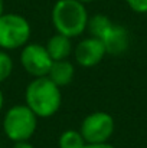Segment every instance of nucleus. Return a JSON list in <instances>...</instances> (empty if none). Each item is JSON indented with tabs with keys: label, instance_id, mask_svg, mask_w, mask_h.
I'll return each mask as SVG.
<instances>
[{
	"label": "nucleus",
	"instance_id": "obj_1",
	"mask_svg": "<svg viewBox=\"0 0 147 148\" xmlns=\"http://www.w3.org/2000/svg\"><path fill=\"white\" fill-rule=\"evenodd\" d=\"M25 103L38 118H50L62 105L61 88L48 76L33 78L26 86Z\"/></svg>",
	"mask_w": 147,
	"mask_h": 148
},
{
	"label": "nucleus",
	"instance_id": "obj_2",
	"mask_svg": "<svg viewBox=\"0 0 147 148\" xmlns=\"http://www.w3.org/2000/svg\"><path fill=\"white\" fill-rule=\"evenodd\" d=\"M88 19L90 14L85 4L78 0H56L50 12V20L55 32L71 39L87 32Z\"/></svg>",
	"mask_w": 147,
	"mask_h": 148
},
{
	"label": "nucleus",
	"instance_id": "obj_3",
	"mask_svg": "<svg viewBox=\"0 0 147 148\" xmlns=\"http://www.w3.org/2000/svg\"><path fill=\"white\" fill-rule=\"evenodd\" d=\"M1 127L7 140L13 143L29 141L38 130V116L26 103H17L4 112Z\"/></svg>",
	"mask_w": 147,
	"mask_h": 148
},
{
	"label": "nucleus",
	"instance_id": "obj_4",
	"mask_svg": "<svg viewBox=\"0 0 147 148\" xmlns=\"http://www.w3.org/2000/svg\"><path fill=\"white\" fill-rule=\"evenodd\" d=\"M32 27L29 20L19 13H3L0 16V49H22L29 43Z\"/></svg>",
	"mask_w": 147,
	"mask_h": 148
},
{
	"label": "nucleus",
	"instance_id": "obj_5",
	"mask_svg": "<svg viewBox=\"0 0 147 148\" xmlns=\"http://www.w3.org/2000/svg\"><path fill=\"white\" fill-rule=\"evenodd\" d=\"M115 131V121L111 114L104 111H95L88 114L79 127V132L87 144L108 143Z\"/></svg>",
	"mask_w": 147,
	"mask_h": 148
},
{
	"label": "nucleus",
	"instance_id": "obj_6",
	"mask_svg": "<svg viewBox=\"0 0 147 148\" xmlns=\"http://www.w3.org/2000/svg\"><path fill=\"white\" fill-rule=\"evenodd\" d=\"M19 60L23 69L33 78L48 76L49 69L53 62L45 45L30 43V42L22 48Z\"/></svg>",
	"mask_w": 147,
	"mask_h": 148
},
{
	"label": "nucleus",
	"instance_id": "obj_7",
	"mask_svg": "<svg viewBox=\"0 0 147 148\" xmlns=\"http://www.w3.org/2000/svg\"><path fill=\"white\" fill-rule=\"evenodd\" d=\"M105 55H107V52H105L102 40L98 38H92V36L82 39L74 48L75 62L81 68H85V69L97 66L104 59Z\"/></svg>",
	"mask_w": 147,
	"mask_h": 148
},
{
	"label": "nucleus",
	"instance_id": "obj_8",
	"mask_svg": "<svg viewBox=\"0 0 147 148\" xmlns=\"http://www.w3.org/2000/svg\"><path fill=\"white\" fill-rule=\"evenodd\" d=\"M107 55L112 56H121L130 48V33L127 27L121 25L112 23V26L108 29V32L101 38Z\"/></svg>",
	"mask_w": 147,
	"mask_h": 148
},
{
	"label": "nucleus",
	"instance_id": "obj_9",
	"mask_svg": "<svg viewBox=\"0 0 147 148\" xmlns=\"http://www.w3.org/2000/svg\"><path fill=\"white\" fill-rule=\"evenodd\" d=\"M48 78L59 88L69 85L75 78V66L69 59L63 60H53L49 69Z\"/></svg>",
	"mask_w": 147,
	"mask_h": 148
},
{
	"label": "nucleus",
	"instance_id": "obj_10",
	"mask_svg": "<svg viewBox=\"0 0 147 148\" xmlns=\"http://www.w3.org/2000/svg\"><path fill=\"white\" fill-rule=\"evenodd\" d=\"M46 50L50 55L52 60H63L68 59L69 55L74 52V46H72V39L62 35V33H55L49 38L46 42Z\"/></svg>",
	"mask_w": 147,
	"mask_h": 148
},
{
	"label": "nucleus",
	"instance_id": "obj_11",
	"mask_svg": "<svg viewBox=\"0 0 147 148\" xmlns=\"http://www.w3.org/2000/svg\"><path fill=\"white\" fill-rule=\"evenodd\" d=\"M111 26H112V20L108 16H105L102 13H97L94 16H90L88 25H87V32L90 33V36L101 39L108 32V29Z\"/></svg>",
	"mask_w": 147,
	"mask_h": 148
},
{
	"label": "nucleus",
	"instance_id": "obj_12",
	"mask_svg": "<svg viewBox=\"0 0 147 148\" xmlns=\"http://www.w3.org/2000/svg\"><path fill=\"white\" fill-rule=\"evenodd\" d=\"M87 143L79 130H65L58 138L59 148H85Z\"/></svg>",
	"mask_w": 147,
	"mask_h": 148
},
{
	"label": "nucleus",
	"instance_id": "obj_13",
	"mask_svg": "<svg viewBox=\"0 0 147 148\" xmlns=\"http://www.w3.org/2000/svg\"><path fill=\"white\" fill-rule=\"evenodd\" d=\"M13 72V59L7 50L0 49V84L7 81Z\"/></svg>",
	"mask_w": 147,
	"mask_h": 148
},
{
	"label": "nucleus",
	"instance_id": "obj_14",
	"mask_svg": "<svg viewBox=\"0 0 147 148\" xmlns=\"http://www.w3.org/2000/svg\"><path fill=\"white\" fill-rule=\"evenodd\" d=\"M127 6L139 14H146L147 13V0H126Z\"/></svg>",
	"mask_w": 147,
	"mask_h": 148
},
{
	"label": "nucleus",
	"instance_id": "obj_15",
	"mask_svg": "<svg viewBox=\"0 0 147 148\" xmlns=\"http://www.w3.org/2000/svg\"><path fill=\"white\" fill-rule=\"evenodd\" d=\"M12 148H35V145H32L29 141H17V143H13Z\"/></svg>",
	"mask_w": 147,
	"mask_h": 148
},
{
	"label": "nucleus",
	"instance_id": "obj_16",
	"mask_svg": "<svg viewBox=\"0 0 147 148\" xmlns=\"http://www.w3.org/2000/svg\"><path fill=\"white\" fill-rule=\"evenodd\" d=\"M85 148H115L110 143H102V144H87Z\"/></svg>",
	"mask_w": 147,
	"mask_h": 148
},
{
	"label": "nucleus",
	"instance_id": "obj_17",
	"mask_svg": "<svg viewBox=\"0 0 147 148\" xmlns=\"http://www.w3.org/2000/svg\"><path fill=\"white\" fill-rule=\"evenodd\" d=\"M3 106H4V95H3V92L0 89V112L3 111Z\"/></svg>",
	"mask_w": 147,
	"mask_h": 148
},
{
	"label": "nucleus",
	"instance_id": "obj_18",
	"mask_svg": "<svg viewBox=\"0 0 147 148\" xmlns=\"http://www.w3.org/2000/svg\"><path fill=\"white\" fill-rule=\"evenodd\" d=\"M4 13V0H0V16Z\"/></svg>",
	"mask_w": 147,
	"mask_h": 148
},
{
	"label": "nucleus",
	"instance_id": "obj_19",
	"mask_svg": "<svg viewBox=\"0 0 147 148\" xmlns=\"http://www.w3.org/2000/svg\"><path fill=\"white\" fill-rule=\"evenodd\" d=\"M78 1H81V3L87 4V3H91V1H95V0H78Z\"/></svg>",
	"mask_w": 147,
	"mask_h": 148
}]
</instances>
